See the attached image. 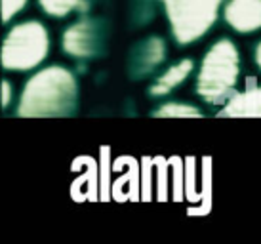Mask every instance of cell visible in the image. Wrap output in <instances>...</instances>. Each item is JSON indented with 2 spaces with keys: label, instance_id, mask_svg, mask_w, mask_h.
Returning <instances> with one entry per match:
<instances>
[{
  "label": "cell",
  "instance_id": "13",
  "mask_svg": "<svg viewBox=\"0 0 261 244\" xmlns=\"http://www.w3.org/2000/svg\"><path fill=\"white\" fill-rule=\"evenodd\" d=\"M10 100H12V86L8 80H4L2 82V107L6 109L10 105Z\"/></svg>",
  "mask_w": 261,
  "mask_h": 244
},
{
  "label": "cell",
  "instance_id": "11",
  "mask_svg": "<svg viewBox=\"0 0 261 244\" xmlns=\"http://www.w3.org/2000/svg\"><path fill=\"white\" fill-rule=\"evenodd\" d=\"M38 4L51 17H67L84 6L82 0H38Z\"/></svg>",
  "mask_w": 261,
  "mask_h": 244
},
{
  "label": "cell",
  "instance_id": "4",
  "mask_svg": "<svg viewBox=\"0 0 261 244\" xmlns=\"http://www.w3.org/2000/svg\"><path fill=\"white\" fill-rule=\"evenodd\" d=\"M223 0H162L170 29L179 46L202 38L218 21Z\"/></svg>",
  "mask_w": 261,
  "mask_h": 244
},
{
  "label": "cell",
  "instance_id": "9",
  "mask_svg": "<svg viewBox=\"0 0 261 244\" xmlns=\"http://www.w3.org/2000/svg\"><path fill=\"white\" fill-rule=\"evenodd\" d=\"M152 115L160 116V118H198V116H202V113H200V109H196L195 105L172 101V103L160 105Z\"/></svg>",
  "mask_w": 261,
  "mask_h": 244
},
{
  "label": "cell",
  "instance_id": "2",
  "mask_svg": "<svg viewBox=\"0 0 261 244\" xmlns=\"http://www.w3.org/2000/svg\"><path fill=\"white\" fill-rule=\"evenodd\" d=\"M240 75V56L232 40L221 38L206 52L196 75V93L206 103H221L232 93Z\"/></svg>",
  "mask_w": 261,
  "mask_h": 244
},
{
  "label": "cell",
  "instance_id": "1",
  "mask_svg": "<svg viewBox=\"0 0 261 244\" xmlns=\"http://www.w3.org/2000/svg\"><path fill=\"white\" fill-rule=\"evenodd\" d=\"M79 82L65 67L51 65L33 75L17 103L19 116H67L76 109Z\"/></svg>",
  "mask_w": 261,
  "mask_h": 244
},
{
  "label": "cell",
  "instance_id": "8",
  "mask_svg": "<svg viewBox=\"0 0 261 244\" xmlns=\"http://www.w3.org/2000/svg\"><path fill=\"white\" fill-rule=\"evenodd\" d=\"M193 69H195L193 59H181V61H177V63L172 65L166 72H162L159 79L154 80V84L149 90L151 95L160 97V95L170 93L174 88H177L179 84H183L187 80V77L193 72Z\"/></svg>",
  "mask_w": 261,
  "mask_h": 244
},
{
  "label": "cell",
  "instance_id": "12",
  "mask_svg": "<svg viewBox=\"0 0 261 244\" xmlns=\"http://www.w3.org/2000/svg\"><path fill=\"white\" fill-rule=\"evenodd\" d=\"M27 4V0H2V21L8 23Z\"/></svg>",
  "mask_w": 261,
  "mask_h": 244
},
{
  "label": "cell",
  "instance_id": "7",
  "mask_svg": "<svg viewBox=\"0 0 261 244\" xmlns=\"http://www.w3.org/2000/svg\"><path fill=\"white\" fill-rule=\"evenodd\" d=\"M219 116L229 118H261V86L248 88L244 92L231 95Z\"/></svg>",
  "mask_w": 261,
  "mask_h": 244
},
{
  "label": "cell",
  "instance_id": "6",
  "mask_svg": "<svg viewBox=\"0 0 261 244\" xmlns=\"http://www.w3.org/2000/svg\"><path fill=\"white\" fill-rule=\"evenodd\" d=\"M61 46H63V52L69 54L71 58H76V59L94 58L95 50H97V35H95L94 23L88 21V19L73 23L63 33Z\"/></svg>",
  "mask_w": 261,
  "mask_h": 244
},
{
  "label": "cell",
  "instance_id": "3",
  "mask_svg": "<svg viewBox=\"0 0 261 244\" xmlns=\"http://www.w3.org/2000/svg\"><path fill=\"white\" fill-rule=\"evenodd\" d=\"M50 52L48 29L40 21H23L8 31L2 42V67L6 71H31Z\"/></svg>",
  "mask_w": 261,
  "mask_h": 244
},
{
  "label": "cell",
  "instance_id": "10",
  "mask_svg": "<svg viewBox=\"0 0 261 244\" xmlns=\"http://www.w3.org/2000/svg\"><path fill=\"white\" fill-rule=\"evenodd\" d=\"M164 56H166V48H164V42H162L160 38H151V40H147L145 50H143L141 59H139V63L143 65L141 71L143 72L152 71V69L164 59Z\"/></svg>",
  "mask_w": 261,
  "mask_h": 244
},
{
  "label": "cell",
  "instance_id": "5",
  "mask_svg": "<svg viewBox=\"0 0 261 244\" xmlns=\"http://www.w3.org/2000/svg\"><path fill=\"white\" fill-rule=\"evenodd\" d=\"M223 17L234 33L252 35L261 29V0H229Z\"/></svg>",
  "mask_w": 261,
  "mask_h": 244
},
{
  "label": "cell",
  "instance_id": "14",
  "mask_svg": "<svg viewBox=\"0 0 261 244\" xmlns=\"http://www.w3.org/2000/svg\"><path fill=\"white\" fill-rule=\"evenodd\" d=\"M254 59H255V65H257V69L261 71V42L257 44V48H255Z\"/></svg>",
  "mask_w": 261,
  "mask_h": 244
}]
</instances>
